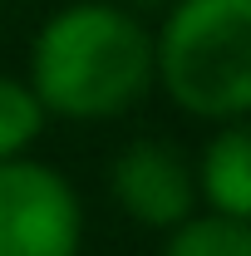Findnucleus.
<instances>
[{
    "instance_id": "nucleus-1",
    "label": "nucleus",
    "mask_w": 251,
    "mask_h": 256,
    "mask_svg": "<svg viewBox=\"0 0 251 256\" xmlns=\"http://www.w3.org/2000/svg\"><path fill=\"white\" fill-rule=\"evenodd\" d=\"M34 98L64 124H114L153 89V25L118 0H69L30 44Z\"/></svg>"
},
{
    "instance_id": "nucleus-2",
    "label": "nucleus",
    "mask_w": 251,
    "mask_h": 256,
    "mask_svg": "<svg viewBox=\"0 0 251 256\" xmlns=\"http://www.w3.org/2000/svg\"><path fill=\"white\" fill-rule=\"evenodd\" d=\"M153 89L188 118H251V0H172L153 30Z\"/></svg>"
},
{
    "instance_id": "nucleus-3",
    "label": "nucleus",
    "mask_w": 251,
    "mask_h": 256,
    "mask_svg": "<svg viewBox=\"0 0 251 256\" xmlns=\"http://www.w3.org/2000/svg\"><path fill=\"white\" fill-rule=\"evenodd\" d=\"M84 197L34 153L0 162V256H79Z\"/></svg>"
},
{
    "instance_id": "nucleus-4",
    "label": "nucleus",
    "mask_w": 251,
    "mask_h": 256,
    "mask_svg": "<svg viewBox=\"0 0 251 256\" xmlns=\"http://www.w3.org/2000/svg\"><path fill=\"white\" fill-rule=\"evenodd\" d=\"M108 197L133 226L172 232L202 207L192 158L168 138H133L108 162Z\"/></svg>"
},
{
    "instance_id": "nucleus-5",
    "label": "nucleus",
    "mask_w": 251,
    "mask_h": 256,
    "mask_svg": "<svg viewBox=\"0 0 251 256\" xmlns=\"http://www.w3.org/2000/svg\"><path fill=\"white\" fill-rule=\"evenodd\" d=\"M217 133L202 143L192 162L202 212H217L232 222H251V118L212 124Z\"/></svg>"
},
{
    "instance_id": "nucleus-6",
    "label": "nucleus",
    "mask_w": 251,
    "mask_h": 256,
    "mask_svg": "<svg viewBox=\"0 0 251 256\" xmlns=\"http://www.w3.org/2000/svg\"><path fill=\"white\" fill-rule=\"evenodd\" d=\"M158 256H251V222H232L217 212H192L182 226L162 232Z\"/></svg>"
},
{
    "instance_id": "nucleus-7",
    "label": "nucleus",
    "mask_w": 251,
    "mask_h": 256,
    "mask_svg": "<svg viewBox=\"0 0 251 256\" xmlns=\"http://www.w3.org/2000/svg\"><path fill=\"white\" fill-rule=\"evenodd\" d=\"M50 124L44 104L34 98L25 74H0V162L5 158H25L40 133Z\"/></svg>"
},
{
    "instance_id": "nucleus-8",
    "label": "nucleus",
    "mask_w": 251,
    "mask_h": 256,
    "mask_svg": "<svg viewBox=\"0 0 251 256\" xmlns=\"http://www.w3.org/2000/svg\"><path fill=\"white\" fill-rule=\"evenodd\" d=\"M118 5H128L133 15H143V20H148V15H162V10H168L172 0H118Z\"/></svg>"
}]
</instances>
